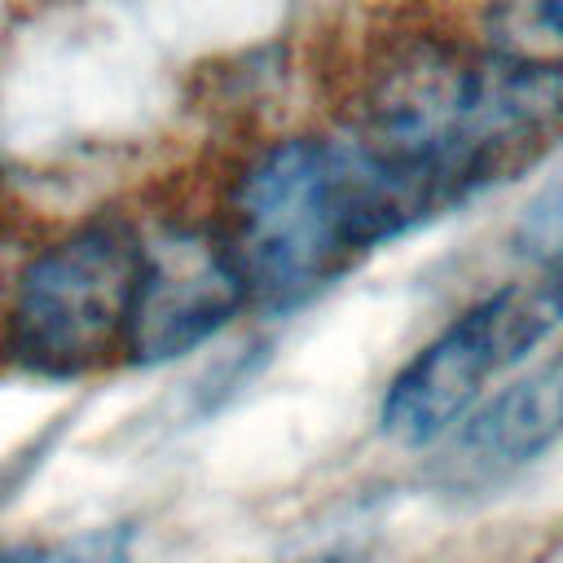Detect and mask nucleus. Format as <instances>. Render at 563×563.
I'll return each instance as SVG.
<instances>
[{
  "label": "nucleus",
  "instance_id": "obj_1",
  "mask_svg": "<svg viewBox=\"0 0 563 563\" xmlns=\"http://www.w3.org/2000/svg\"><path fill=\"white\" fill-rule=\"evenodd\" d=\"M453 211V202L352 128L260 145L224 194L229 242L251 303L290 312L347 277L378 246Z\"/></svg>",
  "mask_w": 563,
  "mask_h": 563
},
{
  "label": "nucleus",
  "instance_id": "obj_2",
  "mask_svg": "<svg viewBox=\"0 0 563 563\" xmlns=\"http://www.w3.org/2000/svg\"><path fill=\"white\" fill-rule=\"evenodd\" d=\"M453 207L532 167L563 132V66L484 35H396L361 75L347 123Z\"/></svg>",
  "mask_w": 563,
  "mask_h": 563
},
{
  "label": "nucleus",
  "instance_id": "obj_3",
  "mask_svg": "<svg viewBox=\"0 0 563 563\" xmlns=\"http://www.w3.org/2000/svg\"><path fill=\"white\" fill-rule=\"evenodd\" d=\"M141 273V233L97 216L40 246L13 277L4 352L35 378H79L123 356Z\"/></svg>",
  "mask_w": 563,
  "mask_h": 563
},
{
  "label": "nucleus",
  "instance_id": "obj_4",
  "mask_svg": "<svg viewBox=\"0 0 563 563\" xmlns=\"http://www.w3.org/2000/svg\"><path fill=\"white\" fill-rule=\"evenodd\" d=\"M559 325H563V251L545 255L537 277L506 282L493 295L475 299L400 365L378 409L383 435L409 449L440 440L501 369L519 365Z\"/></svg>",
  "mask_w": 563,
  "mask_h": 563
},
{
  "label": "nucleus",
  "instance_id": "obj_5",
  "mask_svg": "<svg viewBox=\"0 0 563 563\" xmlns=\"http://www.w3.org/2000/svg\"><path fill=\"white\" fill-rule=\"evenodd\" d=\"M251 303L246 277L207 224H167L163 233H141V273L128 317L123 361L158 365L176 361L207 339H216Z\"/></svg>",
  "mask_w": 563,
  "mask_h": 563
},
{
  "label": "nucleus",
  "instance_id": "obj_6",
  "mask_svg": "<svg viewBox=\"0 0 563 563\" xmlns=\"http://www.w3.org/2000/svg\"><path fill=\"white\" fill-rule=\"evenodd\" d=\"M563 440V347L462 418L457 457L484 471H515Z\"/></svg>",
  "mask_w": 563,
  "mask_h": 563
},
{
  "label": "nucleus",
  "instance_id": "obj_7",
  "mask_svg": "<svg viewBox=\"0 0 563 563\" xmlns=\"http://www.w3.org/2000/svg\"><path fill=\"white\" fill-rule=\"evenodd\" d=\"M387 532V497L365 493L330 506L290 532L277 550V563H374Z\"/></svg>",
  "mask_w": 563,
  "mask_h": 563
},
{
  "label": "nucleus",
  "instance_id": "obj_8",
  "mask_svg": "<svg viewBox=\"0 0 563 563\" xmlns=\"http://www.w3.org/2000/svg\"><path fill=\"white\" fill-rule=\"evenodd\" d=\"M479 35L506 53L563 66V0H488Z\"/></svg>",
  "mask_w": 563,
  "mask_h": 563
},
{
  "label": "nucleus",
  "instance_id": "obj_9",
  "mask_svg": "<svg viewBox=\"0 0 563 563\" xmlns=\"http://www.w3.org/2000/svg\"><path fill=\"white\" fill-rule=\"evenodd\" d=\"M9 563H132V532L128 523L84 528L48 550H22Z\"/></svg>",
  "mask_w": 563,
  "mask_h": 563
},
{
  "label": "nucleus",
  "instance_id": "obj_10",
  "mask_svg": "<svg viewBox=\"0 0 563 563\" xmlns=\"http://www.w3.org/2000/svg\"><path fill=\"white\" fill-rule=\"evenodd\" d=\"M515 242L523 255L532 260H545L554 251H563V176L550 180L523 211L519 229H515Z\"/></svg>",
  "mask_w": 563,
  "mask_h": 563
},
{
  "label": "nucleus",
  "instance_id": "obj_11",
  "mask_svg": "<svg viewBox=\"0 0 563 563\" xmlns=\"http://www.w3.org/2000/svg\"><path fill=\"white\" fill-rule=\"evenodd\" d=\"M0 563H9V554H4V550H0Z\"/></svg>",
  "mask_w": 563,
  "mask_h": 563
}]
</instances>
